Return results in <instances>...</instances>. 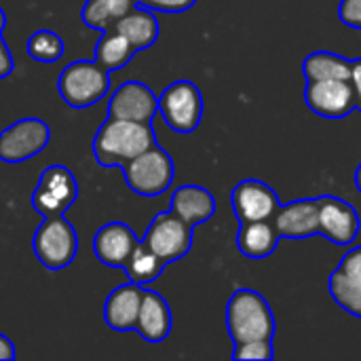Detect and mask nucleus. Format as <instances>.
I'll return each mask as SVG.
<instances>
[{"instance_id":"f257e3e1","label":"nucleus","mask_w":361,"mask_h":361,"mask_svg":"<svg viewBox=\"0 0 361 361\" xmlns=\"http://www.w3.org/2000/svg\"><path fill=\"white\" fill-rule=\"evenodd\" d=\"M154 146V131L148 123L108 118L95 133L93 152L99 165H125Z\"/></svg>"},{"instance_id":"f03ea898","label":"nucleus","mask_w":361,"mask_h":361,"mask_svg":"<svg viewBox=\"0 0 361 361\" xmlns=\"http://www.w3.org/2000/svg\"><path fill=\"white\" fill-rule=\"evenodd\" d=\"M226 328L235 345L247 341H273L275 315L262 294L241 288L226 305Z\"/></svg>"},{"instance_id":"7ed1b4c3","label":"nucleus","mask_w":361,"mask_h":361,"mask_svg":"<svg viewBox=\"0 0 361 361\" xmlns=\"http://www.w3.org/2000/svg\"><path fill=\"white\" fill-rule=\"evenodd\" d=\"M57 87L66 104L72 108H87L108 93L110 74L99 63L74 61L63 68Z\"/></svg>"},{"instance_id":"20e7f679","label":"nucleus","mask_w":361,"mask_h":361,"mask_svg":"<svg viewBox=\"0 0 361 361\" xmlns=\"http://www.w3.org/2000/svg\"><path fill=\"white\" fill-rule=\"evenodd\" d=\"M125 180L129 188L142 197H159L173 182V163L157 144L125 163Z\"/></svg>"},{"instance_id":"39448f33","label":"nucleus","mask_w":361,"mask_h":361,"mask_svg":"<svg viewBox=\"0 0 361 361\" xmlns=\"http://www.w3.org/2000/svg\"><path fill=\"white\" fill-rule=\"evenodd\" d=\"M32 245L38 260L47 269L59 271L72 264L78 250V237L68 220H63L61 216H47L44 222L38 226Z\"/></svg>"},{"instance_id":"423d86ee","label":"nucleus","mask_w":361,"mask_h":361,"mask_svg":"<svg viewBox=\"0 0 361 361\" xmlns=\"http://www.w3.org/2000/svg\"><path fill=\"white\" fill-rule=\"evenodd\" d=\"M159 112L178 133H192L203 118V97L195 82L176 80L159 97Z\"/></svg>"},{"instance_id":"0eeeda50","label":"nucleus","mask_w":361,"mask_h":361,"mask_svg":"<svg viewBox=\"0 0 361 361\" xmlns=\"http://www.w3.org/2000/svg\"><path fill=\"white\" fill-rule=\"evenodd\" d=\"M144 243L165 262H176L188 254L192 245V226L178 218L173 212L157 214L146 231Z\"/></svg>"},{"instance_id":"6e6552de","label":"nucleus","mask_w":361,"mask_h":361,"mask_svg":"<svg viewBox=\"0 0 361 361\" xmlns=\"http://www.w3.org/2000/svg\"><path fill=\"white\" fill-rule=\"evenodd\" d=\"M78 184L72 171L63 165H51L42 171L38 186L32 195L34 207L47 216H61L76 201Z\"/></svg>"},{"instance_id":"1a4fd4ad","label":"nucleus","mask_w":361,"mask_h":361,"mask_svg":"<svg viewBox=\"0 0 361 361\" xmlns=\"http://www.w3.org/2000/svg\"><path fill=\"white\" fill-rule=\"evenodd\" d=\"M51 131L40 118H21L0 133V159L21 163L47 148Z\"/></svg>"},{"instance_id":"9d476101","label":"nucleus","mask_w":361,"mask_h":361,"mask_svg":"<svg viewBox=\"0 0 361 361\" xmlns=\"http://www.w3.org/2000/svg\"><path fill=\"white\" fill-rule=\"evenodd\" d=\"M305 102L311 112L324 118H345L355 110V93L351 80H307Z\"/></svg>"},{"instance_id":"9b49d317","label":"nucleus","mask_w":361,"mask_h":361,"mask_svg":"<svg viewBox=\"0 0 361 361\" xmlns=\"http://www.w3.org/2000/svg\"><path fill=\"white\" fill-rule=\"evenodd\" d=\"M319 235L330 239L334 245H351L361 231L357 209L338 197H319Z\"/></svg>"},{"instance_id":"f8f14e48","label":"nucleus","mask_w":361,"mask_h":361,"mask_svg":"<svg viewBox=\"0 0 361 361\" xmlns=\"http://www.w3.org/2000/svg\"><path fill=\"white\" fill-rule=\"evenodd\" d=\"M235 216L239 222H258V220H269L275 216L279 207V199L275 190L260 182V180H243L233 188L231 195Z\"/></svg>"},{"instance_id":"ddd939ff","label":"nucleus","mask_w":361,"mask_h":361,"mask_svg":"<svg viewBox=\"0 0 361 361\" xmlns=\"http://www.w3.org/2000/svg\"><path fill=\"white\" fill-rule=\"evenodd\" d=\"M110 118H125L137 123H150L159 112V99L154 93L137 80L123 82L108 102Z\"/></svg>"},{"instance_id":"4468645a","label":"nucleus","mask_w":361,"mask_h":361,"mask_svg":"<svg viewBox=\"0 0 361 361\" xmlns=\"http://www.w3.org/2000/svg\"><path fill=\"white\" fill-rule=\"evenodd\" d=\"M273 224L279 239H307L319 235V205L317 199H298L279 205Z\"/></svg>"},{"instance_id":"2eb2a0df","label":"nucleus","mask_w":361,"mask_h":361,"mask_svg":"<svg viewBox=\"0 0 361 361\" xmlns=\"http://www.w3.org/2000/svg\"><path fill=\"white\" fill-rule=\"evenodd\" d=\"M135 245L137 239L133 231L123 222H110L102 226L93 239V252L97 260L108 267H125Z\"/></svg>"},{"instance_id":"dca6fc26","label":"nucleus","mask_w":361,"mask_h":361,"mask_svg":"<svg viewBox=\"0 0 361 361\" xmlns=\"http://www.w3.org/2000/svg\"><path fill=\"white\" fill-rule=\"evenodd\" d=\"M142 296H144V290L140 288V283H133V281L112 290V294L108 296L106 307H104L106 324L116 332L135 330Z\"/></svg>"},{"instance_id":"f3484780","label":"nucleus","mask_w":361,"mask_h":361,"mask_svg":"<svg viewBox=\"0 0 361 361\" xmlns=\"http://www.w3.org/2000/svg\"><path fill=\"white\" fill-rule=\"evenodd\" d=\"M137 334L148 343H161L171 332V311L165 298L157 292H144L137 322H135Z\"/></svg>"},{"instance_id":"a211bd4d","label":"nucleus","mask_w":361,"mask_h":361,"mask_svg":"<svg viewBox=\"0 0 361 361\" xmlns=\"http://www.w3.org/2000/svg\"><path fill=\"white\" fill-rule=\"evenodd\" d=\"M171 212L186 224L195 226L209 220L216 214V199L203 186L186 184L180 186L171 197Z\"/></svg>"},{"instance_id":"6ab92c4d","label":"nucleus","mask_w":361,"mask_h":361,"mask_svg":"<svg viewBox=\"0 0 361 361\" xmlns=\"http://www.w3.org/2000/svg\"><path fill=\"white\" fill-rule=\"evenodd\" d=\"M279 243V233L275 224L269 220H258V222H243L239 233H237V247L243 256L260 260L269 258Z\"/></svg>"},{"instance_id":"aec40b11","label":"nucleus","mask_w":361,"mask_h":361,"mask_svg":"<svg viewBox=\"0 0 361 361\" xmlns=\"http://www.w3.org/2000/svg\"><path fill=\"white\" fill-rule=\"evenodd\" d=\"M118 34H123L135 51H142L157 42L159 38V21L157 17L146 8H131L127 15H123L114 25Z\"/></svg>"},{"instance_id":"412c9836","label":"nucleus","mask_w":361,"mask_h":361,"mask_svg":"<svg viewBox=\"0 0 361 361\" xmlns=\"http://www.w3.org/2000/svg\"><path fill=\"white\" fill-rule=\"evenodd\" d=\"M302 74L307 80H330L351 78V59L332 53V51H315L305 57L302 61Z\"/></svg>"},{"instance_id":"4be33fe9","label":"nucleus","mask_w":361,"mask_h":361,"mask_svg":"<svg viewBox=\"0 0 361 361\" xmlns=\"http://www.w3.org/2000/svg\"><path fill=\"white\" fill-rule=\"evenodd\" d=\"M133 51L135 49L131 47V42L123 34H118L114 27H110V30H106V34L97 42L95 63H99L108 72L110 70H118V68H123L131 59Z\"/></svg>"},{"instance_id":"5701e85b","label":"nucleus","mask_w":361,"mask_h":361,"mask_svg":"<svg viewBox=\"0 0 361 361\" xmlns=\"http://www.w3.org/2000/svg\"><path fill=\"white\" fill-rule=\"evenodd\" d=\"M163 269H165V262L144 241H137V245L133 247L131 256L125 262V271L133 283L154 281L163 273Z\"/></svg>"},{"instance_id":"b1692460","label":"nucleus","mask_w":361,"mask_h":361,"mask_svg":"<svg viewBox=\"0 0 361 361\" xmlns=\"http://www.w3.org/2000/svg\"><path fill=\"white\" fill-rule=\"evenodd\" d=\"M328 288H330V294H332L334 302L343 311H347L349 315L361 319V283L349 279L343 271L336 269L330 275Z\"/></svg>"},{"instance_id":"393cba45","label":"nucleus","mask_w":361,"mask_h":361,"mask_svg":"<svg viewBox=\"0 0 361 361\" xmlns=\"http://www.w3.org/2000/svg\"><path fill=\"white\" fill-rule=\"evenodd\" d=\"M27 53L36 61L53 63L63 55V40L51 30H38L27 40Z\"/></svg>"},{"instance_id":"a878e982","label":"nucleus","mask_w":361,"mask_h":361,"mask_svg":"<svg viewBox=\"0 0 361 361\" xmlns=\"http://www.w3.org/2000/svg\"><path fill=\"white\" fill-rule=\"evenodd\" d=\"M273 345L271 341H247L237 343L233 351V360L237 361H269L273 360Z\"/></svg>"},{"instance_id":"bb28decb","label":"nucleus","mask_w":361,"mask_h":361,"mask_svg":"<svg viewBox=\"0 0 361 361\" xmlns=\"http://www.w3.org/2000/svg\"><path fill=\"white\" fill-rule=\"evenodd\" d=\"M338 17L345 25L361 30V0H341Z\"/></svg>"},{"instance_id":"cd10ccee","label":"nucleus","mask_w":361,"mask_h":361,"mask_svg":"<svg viewBox=\"0 0 361 361\" xmlns=\"http://www.w3.org/2000/svg\"><path fill=\"white\" fill-rule=\"evenodd\" d=\"M338 271H343L349 279L361 283V247H353L341 258Z\"/></svg>"},{"instance_id":"c85d7f7f","label":"nucleus","mask_w":361,"mask_h":361,"mask_svg":"<svg viewBox=\"0 0 361 361\" xmlns=\"http://www.w3.org/2000/svg\"><path fill=\"white\" fill-rule=\"evenodd\" d=\"M148 8H154V11H167V13H182V11H188L197 0H135Z\"/></svg>"},{"instance_id":"c756f323","label":"nucleus","mask_w":361,"mask_h":361,"mask_svg":"<svg viewBox=\"0 0 361 361\" xmlns=\"http://www.w3.org/2000/svg\"><path fill=\"white\" fill-rule=\"evenodd\" d=\"M351 87L355 93V110L361 112V59H353L351 61Z\"/></svg>"},{"instance_id":"7c9ffc66","label":"nucleus","mask_w":361,"mask_h":361,"mask_svg":"<svg viewBox=\"0 0 361 361\" xmlns=\"http://www.w3.org/2000/svg\"><path fill=\"white\" fill-rule=\"evenodd\" d=\"M11 72H13V57H11L6 42L0 36V78H6Z\"/></svg>"},{"instance_id":"2f4dec72","label":"nucleus","mask_w":361,"mask_h":361,"mask_svg":"<svg viewBox=\"0 0 361 361\" xmlns=\"http://www.w3.org/2000/svg\"><path fill=\"white\" fill-rule=\"evenodd\" d=\"M13 357H15V347H13V343H11L6 336L0 334V361H11Z\"/></svg>"},{"instance_id":"473e14b6","label":"nucleus","mask_w":361,"mask_h":361,"mask_svg":"<svg viewBox=\"0 0 361 361\" xmlns=\"http://www.w3.org/2000/svg\"><path fill=\"white\" fill-rule=\"evenodd\" d=\"M355 184H357V188H360L361 192V163L357 165V169H355Z\"/></svg>"},{"instance_id":"72a5a7b5","label":"nucleus","mask_w":361,"mask_h":361,"mask_svg":"<svg viewBox=\"0 0 361 361\" xmlns=\"http://www.w3.org/2000/svg\"><path fill=\"white\" fill-rule=\"evenodd\" d=\"M4 25H6V17H4V11L0 8V32L4 30Z\"/></svg>"}]
</instances>
